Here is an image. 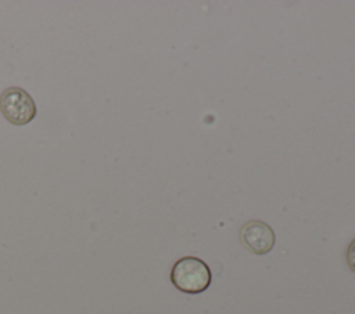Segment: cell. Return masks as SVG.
<instances>
[{
  "mask_svg": "<svg viewBox=\"0 0 355 314\" xmlns=\"http://www.w3.org/2000/svg\"><path fill=\"white\" fill-rule=\"evenodd\" d=\"M211 270L208 264L194 256H184L175 261L171 270V282L183 293L197 295L211 285Z\"/></svg>",
  "mask_w": 355,
  "mask_h": 314,
  "instance_id": "cell-1",
  "label": "cell"
},
{
  "mask_svg": "<svg viewBox=\"0 0 355 314\" xmlns=\"http://www.w3.org/2000/svg\"><path fill=\"white\" fill-rule=\"evenodd\" d=\"M0 112L7 122L22 126L33 120L37 108L28 91L21 87H8L0 94Z\"/></svg>",
  "mask_w": 355,
  "mask_h": 314,
  "instance_id": "cell-2",
  "label": "cell"
},
{
  "mask_svg": "<svg viewBox=\"0 0 355 314\" xmlns=\"http://www.w3.org/2000/svg\"><path fill=\"white\" fill-rule=\"evenodd\" d=\"M241 243L254 255H266L276 242L275 231L269 224L261 220H250L240 230Z\"/></svg>",
  "mask_w": 355,
  "mask_h": 314,
  "instance_id": "cell-3",
  "label": "cell"
},
{
  "mask_svg": "<svg viewBox=\"0 0 355 314\" xmlns=\"http://www.w3.org/2000/svg\"><path fill=\"white\" fill-rule=\"evenodd\" d=\"M345 261H347V266L348 268L355 273V238L349 242L348 248H347V252H345Z\"/></svg>",
  "mask_w": 355,
  "mask_h": 314,
  "instance_id": "cell-4",
  "label": "cell"
}]
</instances>
